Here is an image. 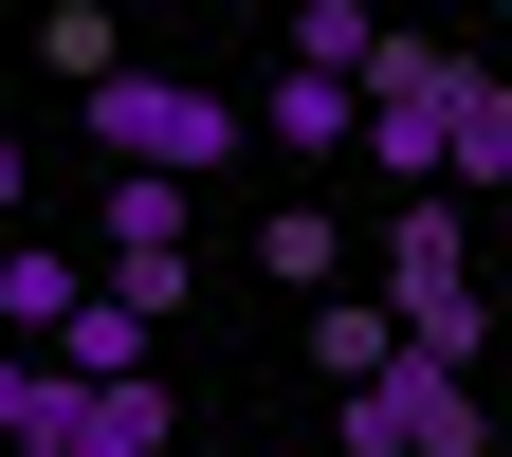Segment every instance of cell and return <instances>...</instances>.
Here are the masks:
<instances>
[{
    "mask_svg": "<svg viewBox=\"0 0 512 457\" xmlns=\"http://www.w3.org/2000/svg\"><path fill=\"white\" fill-rule=\"evenodd\" d=\"M348 147H366L384 183H458V202H494V183H512V92H494V55L384 37L366 74H348Z\"/></svg>",
    "mask_w": 512,
    "mask_h": 457,
    "instance_id": "1",
    "label": "cell"
},
{
    "mask_svg": "<svg viewBox=\"0 0 512 457\" xmlns=\"http://www.w3.org/2000/svg\"><path fill=\"white\" fill-rule=\"evenodd\" d=\"M366 256H384V330L403 348H439V366H476V202L458 183H403V220H366Z\"/></svg>",
    "mask_w": 512,
    "mask_h": 457,
    "instance_id": "2",
    "label": "cell"
},
{
    "mask_svg": "<svg viewBox=\"0 0 512 457\" xmlns=\"http://www.w3.org/2000/svg\"><path fill=\"white\" fill-rule=\"evenodd\" d=\"M330 457H494V421H476V366H439V348H384V366H348Z\"/></svg>",
    "mask_w": 512,
    "mask_h": 457,
    "instance_id": "3",
    "label": "cell"
},
{
    "mask_svg": "<svg viewBox=\"0 0 512 457\" xmlns=\"http://www.w3.org/2000/svg\"><path fill=\"white\" fill-rule=\"evenodd\" d=\"M92 147H110V165L202 183V165L238 147V92H183V74H128V55H110V74H92Z\"/></svg>",
    "mask_w": 512,
    "mask_h": 457,
    "instance_id": "4",
    "label": "cell"
},
{
    "mask_svg": "<svg viewBox=\"0 0 512 457\" xmlns=\"http://www.w3.org/2000/svg\"><path fill=\"white\" fill-rule=\"evenodd\" d=\"M165 439H183V403H165L147 366H110V384H55L0 457H165Z\"/></svg>",
    "mask_w": 512,
    "mask_h": 457,
    "instance_id": "5",
    "label": "cell"
},
{
    "mask_svg": "<svg viewBox=\"0 0 512 457\" xmlns=\"http://www.w3.org/2000/svg\"><path fill=\"white\" fill-rule=\"evenodd\" d=\"M92 238H110L92 293H128V311L165 330V311H183V183H165V165H110V220H92Z\"/></svg>",
    "mask_w": 512,
    "mask_h": 457,
    "instance_id": "6",
    "label": "cell"
},
{
    "mask_svg": "<svg viewBox=\"0 0 512 457\" xmlns=\"http://www.w3.org/2000/svg\"><path fill=\"white\" fill-rule=\"evenodd\" d=\"M238 128H275V147H293V165H330V147H348V74H311V55H293V74H275V92H256Z\"/></svg>",
    "mask_w": 512,
    "mask_h": 457,
    "instance_id": "7",
    "label": "cell"
},
{
    "mask_svg": "<svg viewBox=\"0 0 512 457\" xmlns=\"http://www.w3.org/2000/svg\"><path fill=\"white\" fill-rule=\"evenodd\" d=\"M37 348L74 366V384H110V366H147V311H128V293H92V275H74V311H55Z\"/></svg>",
    "mask_w": 512,
    "mask_h": 457,
    "instance_id": "8",
    "label": "cell"
},
{
    "mask_svg": "<svg viewBox=\"0 0 512 457\" xmlns=\"http://www.w3.org/2000/svg\"><path fill=\"white\" fill-rule=\"evenodd\" d=\"M293 311H311V384H348V366L403 348V330H384V293H348V275H330V293H293Z\"/></svg>",
    "mask_w": 512,
    "mask_h": 457,
    "instance_id": "9",
    "label": "cell"
},
{
    "mask_svg": "<svg viewBox=\"0 0 512 457\" xmlns=\"http://www.w3.org/2000/svg\"><path fill=\"white\" fill-rule=\"evenodd\" d=\"M55 311H74V256H55V238H0V330H55Z\"/></svg>",
    "mask_w": 512,
    "mask_h": 457,
    "instance_id": "10",
    "label": "cell"
},
{
    "mask_svg": "<svg viewBox=\"0 0 512 457\" xmlns=\"http://www.w3.org/2000/svg\"><path fill=\"white\" fill-rule=\"evenodd\" d=\"M256 275H275V293H330V275H348V220H311V202H293L275 238H256Z\"/></svg>",
    "mask_w": 512,
    "mask_h": 457,
    "instance_id": "11",
    "label": "cell"
},
{
    "mask_svg": "<svg viewBox=\"0 0 512 457\" xmlns=\"http://www.w3.org/2000/svg\"><path fill=\"white\" fill-rule=\"evenodd\" d=\"M293 55H311V74H366L384 19H366V0H293Z\"/></svg>",
    "mask_w": 512,
    "mask_h": 457,
    "instance_id": "12",
    "label": "cell"
},
{
    "mask_svg": "<svg viewBox=\"0 0 512 457\" xmlns=\"http://www.w3.org/2000/svg\"><path fill=\"white\" fill-rule=\"evenodd\" d=\"M110 55H128L110 0H55V19H37V74H110Z\"/></svg>",
    "mask_w": 512,
    "mask_h": 457,
    "instance_id": "13",
    "label": "cell"
},
{
    "mask_svg": "<svg viewBox=\"0 0 512 457\" xmlns=\"http://www.w3.org/2000/svg\"><path fill=\"white\" fill-rule=\"evenodd\" d=\"M55 384H74V366H55V348H37V330H0V439H19V421H37V403H55Z\"/></svg>",
    "mask_w": 512,
    "mask_h": 457,
    "instance_id": "14",
    "label": "cell"
},
{
    "mask_svg": "<svg viewBox=\"0 0 512 457\" xmlns=\"http://www.w3.org/2000/svg\"><path fill=\"white\" fill-rule=\"evenodd\" d=\"M19 183H37V165H19V128H0V220H19Z\"/></svg>",
    "mask_w": 512,
    "mask_h": 457,
    "instance_id": "15",
    "label": "cell"
},
{
    "mask_svg": "<svg viewBox=\"0 0 512 457\" xmlns=\"http://www.w3.org/2000/svg\"><path fill=\"white\" fill-rule=\"evenodd\" d=\"M275 457H330V439H275Z\"/></svg>",
    "mask_w": 512,
    "mask_h": 457,
    "instance_id": "16",
    "label": "cell"
}]
</instances>
